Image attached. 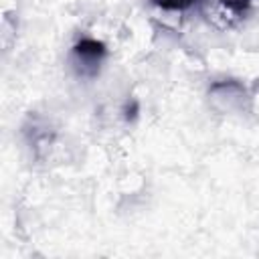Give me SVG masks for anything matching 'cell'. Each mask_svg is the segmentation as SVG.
Here are the masks:
<instances>
[{
  "mask_svg": "<svg viewBox=\"0 0 259 259\" xmlns=\"http://www.w3.org/2000/svg\"><path fill=\"white\" fill-rule=\"evenodd\" d=\"M156 6H160L162 10H186L192 4H196L198 0H152Z\"/></svg>",
  "mask_w": 259,
  "mask_h": 259,
  "instance_id": "cell-2",
  "label": "cell"
},
{
  "mask_svg": "<svg viewBox=\"0 0 259 259\" xmlns=\"http://www.w3.org/2000/svg\"><path fill=\"white\" fill-rule=\"evenodd\" d=\"M73 53H75V57L79 59V63L83 67H91L95 71L99 67L101 59L105 57V45L95 40V38H81L75 45Z\"/></svg>",
  "mask_w": 259,
  "mask_h": 259,
  "instance_id": "cell-1",
  "label": "cell"
},
{
  "mask_svg": "<svg viewBox=\"0 0 259 259\" xmlns=\"http://www.w3.org/2000/svg\"><path fill=\"white\" fill-rule=\"evenodd\" d=\"M251 2H253V0H223V4H225L231 12H235V14L247 12V8L251 6Z\"/></svg>",
  "mask_w": 259,
  "mask_h": 259,
  "instance_id": "cell-3",
  "label": "cell"
}]
</instances>
